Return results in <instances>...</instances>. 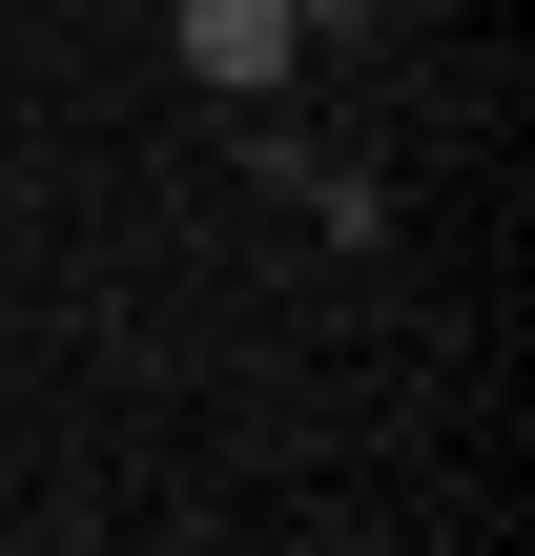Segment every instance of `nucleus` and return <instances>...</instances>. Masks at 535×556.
Returning <instances> with one entry per match:
<instances>
[{"mask_svg": "<svg viewBox=\"0 0 535 556\" xmlns=\"http://www.w3.org/2000/svg\"><path fill=\"white\" fill-rule=\"evenodd\" d=\"M289 62H309V41H289V0H186V83H206V103H268Z\"/></svg>", "mask_w": 535, "mask_h": 556, "instance_id": "obj_1", "label": "nucleus"}, {"mask_svg": "<svg viewBox=\"0 0 535 556\" xmlns=\"http://www.w3.org/2000/svg\"><path fill=\"white\" fill-rule=\"evenodd\" d=\"M351 21H392V0H289V41H351Z\"/></svg>", "mask_w": 535, "mask_h": 556, "instance_id": "obj_2", "label": "nucleus"}]
</instances>
